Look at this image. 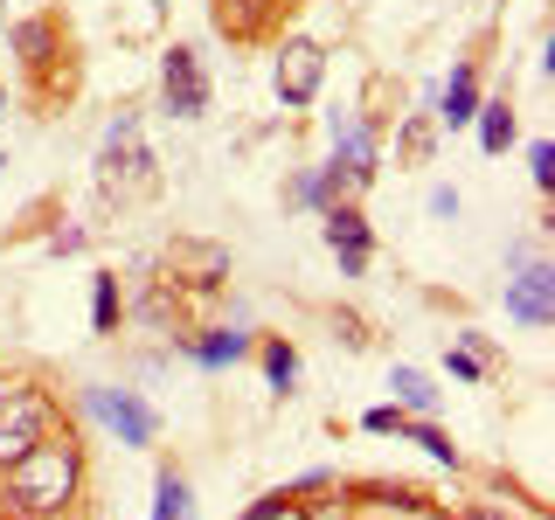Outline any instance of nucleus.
<instances>
[{
	"mask_svg": "<svg viewBox=\"0 0 555 520\" xmlns=\"http://www.w3.org/2000/svg\"><path fill=\"white\" fill-rule=\"evenodd\" d=\"M83 493V451L63 438H42L28 444L14 465H0V514L8 520H49V514H69Z\"/></svg>",
	"mask_w": 555,
	"mask_h": 520,
	"instance_id": "f257e3e1",
	"label": "nucleus"
},
{
	"mask_svg": "<svg viewBox=\"0 0 555 520\" xmlns=\"http://www.w3.org/2000/svg\"><path fill=\"white\" fill-rule=\"evenodd\" d=\"M98 187L104 195H153L160 187V160L139 146V112H112L104 126V146H98Z\"/></svg>",
	"mask_w": 555,
	"mask_h": 520,
	"instance_id": "f03ea898",
	"label": "nucleus"
},
{
	"mask_svg": "<svg viewBox=\"0 0 555 520\" xmlns=\"http://www.w3.org/2000/svg\"><path fill=\"white\" fill-rule=\"evenodd\" d=\"M56 395L35 389V381H0V465H14L28 444L56 438Z\"/></svg>",
	"mask_w": 555,
	"mask_h": 520,
	"instance_id": "7ed1b4c3",
	"label": "nucleus"
},
{
	"mask_svg": "<svg viewBox=\"0 0 555 520\" xmlns=\"http://www.w3.org/2000/svg\"><path fill=\"white\" fill-rule=\"evenodd\" d=\"M83 410H91L126 451H153V444H160V410H153L139 389H112V381H91V389H83Z\"/></svg>",
	"mask_w": 555,
	"mask_h": 520,
	"instance_id": "20e7f679",
	"label": "nucleus"
},
{
	"mask_svg": "<svg viewBox=\"0 0 555 520\" xmlns=\"http://www.w3.org/2000/svg\"><path fill=\"white\" fill-rule=\"evenodd\" d=\"M326 132H334V167H347L354 195H369L382 173V126H369L361 112H326Z\"/></svg>",
	"mask_w": 555,
	"mask_h": 520,
	"instance_id": "39448f33",
	"label": "nucleus"
},
{
	"mask_svg": "<svg viewBox=\"0 0 555 520\" xmlns=\"http://www.w3.org/2000/svg\"><path fill=\"white\" fill-rule=\"evenodd\" d=\"M208 98H216V83H208V69H202V49L173 42L160 56V112L167 118H202Z\"/></svg>",
	"mask_w": 555,
	"mask_h": 520,
	"instance_id": "423d86ee",
	"label": "nucleus"
},
{
	"mask_svg": "<svg viewBox=\"0 0 555 520\" xmlns=\"http://www.w3.org/2000/svg\"><path fill=\"white\" fill-rule=\"evenodd\" d=\"M320 236H326V250H334L340 277H361V271L375 264V222L361 216V202H354V195L334 202V208H320Z\"/></svg>",
	"mask_w": 555,
	"mask_h": 520,
	"instance_id": "0eeeda50",
	"label": "nucleus"
},
{
	"mask_svg": "<svg viewBox=\"0 0 555 520\" xmlns=\"http://www.w3.org/2000/svg\"><path fill=\"white\" fill-rule=\"evenodd\" d=\"M222 277H230V250H222V243L181 236L167 250V285L181 291V299H208V291H222Z\"/></svg>",
	"mask_w": 555,
	"mask_h": 520,
	"instance_id": "6e6552de",
	"label": "nucleus"
},
{
	"mask_svg": "<svg viewBox=\"0 0 555 520\" xmlns=\"http://www.w3.org/2000/svg\"><path fill=\"white\" fill-rule=\"evenodd\" d=\"M507 320L528 326V334L555 326V264L548 257H528V264L507 277Z\"/></svg>",
	"mask_w": 555,
	"mask_h": 520,
	"instance_id": "1a4fd4ad",
	"label": "nucleus"
},
{
	"mask_svg": "<svg viewBox=\"0 0 555 520\" xmlns=\"http://www.w3.org/2000/svg\"><path fill=\"white\" fill-rule=\"evenodd\" d=\"M320 83H326V49L320 42H285L278 49V63H271V91H278V104H312L320 98Z\"/></svg>",
	"mask_w": 555,
	"mask_h": 520,
	"instance_id": "9d476101",
	"label": "nucleus"
},
{
	"mask_svg": "<svg viewBox=\"0 0 555 520\" xmlns=\"http://www.w3.org/2000/svg\"><path fill=\"white\" fill-rule=\"evenodd\" d=\"M479 98H486V83H479V63H451V77L438 83V104H430L438 132H459V126H473Z\"/></svg>",
	"mask_w": 555,
	"mask_h": 520,
	"instance_id": "9b49d317",
	"label": "nucleus"
},
{
	"mask_svg": "<svg viewBox=\"0 0 555 520\" xmlns=\"http://www.w3.org/2000/svg\"><path fill=\"white\" fill-rule=\"evenodd\" d=\"M181 354L195 361V368L222 375V368H236V361H250V354H257V340L243 334V326H208V334H188V340H181Z\"/></svg>",
	"mask_w": 555,
	"mask_h": 520,
	"instance_id": "f8f14e48",
	"label": "nucleus"
},
{
	"mask_svg": "<svg viewBox=\"0 0 555 520\" xmlns=\"http://www.w3.org/2000/svg\"><path fill=\"white\" fill-rule=\"evenodd\" d=\"M354 195V181H347V167H299L292 173V187H285V208H306V216H320V208H334Z\"/></svg>",
	"mask_w": 555,
	"mask_h": 520,
	"instance_id": "ddd939ff",
	"label": "nucleus"
},
{
	"mask_svg": "<svg viewBox=\"0 0 555 520\" xmlns=\"http://www.w3.org/2000/svg\"><path fill=\"white\" fill-rule=\"evenodd\" d=\"M430 153H438V118L416 104V112L396 118V160H403V167H430Z\"/></svg>",
	"mask_w": 555,
	"mask_h": 520,
	"instance_id": "4468645a",
	"label": "nucleus"
},
{
	"mask_svg": "<svg viewBox=\"0 0 555 520\" xmlns=\"http://www.w3.org/2000/svg\"><path fill=\"white\" fill-rule=\"evenodd\" d=\"M396 444H416V451H424V458L451 465V472H459V465H465V451H459V444H451L444 430H438V416H410V410H403V424H396Z\"/></svg>",
	"mask_w": 555,
	"mask_h": 520,
	"instance_id": "2eb2a0df",
	"label": "nucleus"
},
{
	"mask_svg": "<svg viewBox=\"0 0 555 520\" xmlns=\"http://www.w3.org/2000/svg\"><path fill=\"white\" fill-rule=\"evenodd\" d=\"M257 368H264L271 395H299V347H292L285 334H264V340H257Z\"/></svg>",
	"mask_w": 555,
	"mask_h": 520,
	"instance_id": "dca6fc26",
	"label": "nucleus"
},
{
	"mask_svg": "<svg viewBox=\"0 0 555 520\" xmlns=\"http://www.w3.org/2000/svg\"><path fill=\"white\" fill-rule=\"evenodd\" d=\"M389 389H396V410H410V416H438V403H444V389L424 368H410V361L389 368Z\"/></svg>",
	"mask_w": 555,
	"mask_h": 520,
	"instance_id": "f3484780",
	"label": "nucleus"
},
{
	"mask_svg": "<svg viewBox=\"0 0 555 520\" xmlns=\"http://www.w3.org/2000/svg\"><path fill=\"white\" fill-rule=\"evenodd\" d=\"M126 312H132L139 326H153V334H167V340H173V320H181V291H173L167 277H153V285L139 291V299H132Z\"/></svg>",
	"mask_w": 555,
	"mask_h": 520,
	"instance_id": "a211bd4d",
	"label": "nucleus"
},
{
	"mask_svg": "<svg viewBox=\"0 0 555 520\" xmlns=\"http://www.w3.org/2000/svg\"><path fill=\"white\" fill-rule=\"evenodd\" d=\"M8 42H14V56H22V63H49V56H63V28L49 22V14H28V22H14V28H8Z\"/></svg>",
	"mask_w": 555,
	"mask_h": 520,
	"instance_id": "6ab92c4d",
	"label": "nucleus"
},
{
	"mask_svg": "<svg viewBox=\"0 0 555 520\" xmlns=\"http://www.w3.org/2000/svg\"><path fill=\"white\" fill-rule=\"evenodd\" d=\"M473 126H479V146L493 153V160H500V153H507L514 139H520V118H514V104H507V98H479Z\"/></svg>",
	"mask_w": 555,
	"mask_h": 520,
	"instance_id": "aec40b11",
	"label": "nucleus"
},
{
	"mask_svg": "<svg viewBox=\"0 0 555 520\" xmlns=\"http://www.w3.org/2000/svg\"><path fill=\"white\" fill-rule=\"evenodd\" d=\"M153 520H195V485L173 472V465L153 472Z\"/></svg>",
	"mask_w": 555,
	"mask_h": 520,
	"instance_id": "412c9836",
	"label": "nucleus"
},
{
	"mask_svg": "<svg viewBox=\"0 0 555 520\" xmlns=\"http://www.w3.org/2000/svg\"><path fill=\"white\" fill-rule=\"evenodd\" d=\"M118 320H126L118 271H98V277H91V334H118Z\"/></svg>",
	"mask_w": 555,
	"mask_h": 520,
	"instance_id": "4be33fe9",
	"label": "nucleus"
},
{
	"mask_svg": "<svg viewBox=\"0 0 555 520\" xmlns=\"http://www.w3.org/2000/svg\"><path fill=\"white\" fill-rule=\"evenodd\" d=\"M361 493H369L375 507H403V514H424V507H430L416 485H396V479H361Z\"/></svg>",
	"mask_w": 555,
	"mask_h": 520,
	"instance_id": "5701e85b",
	"label": "nucleus"
},
{
	"mask_svg": "<svg viewBox=\"0 0 555 520\" xmlns=\"http://www.w3.org/2000/svg\"><path fill=\"white\" fill-rule=\"evenodd\" d=\"M444 375H451V381H465V389H473V381H486L493 368H486L479 354H465V347H444Z\"/></svg>",
	"mask_w": 555,
	"mask_h": 520,
	"instance_id": "b1692460",
	"label": "nucleus"
},
{
	"mask_svg": "<svg viewBox=\"0 0 555 520\" xmlns=\"http://www.w3.org/2000/svg\"><path fill=\"white\" fill-rule=\"evenodd\" d=\"M528 167H534V187L555 195V146H548V139H534V146H528Z\"/></svg>",
	"mask_w": 555,
	"mask_h": 520,
	"instance_id": "393cba45",
	"label": "nucleus"
},
{
	"mask_svg": "<svg viewBox=\"0 0 555 520\" xmlns=\"http://www.w3.org/2000/svg\"><path fill=\"white\" fill-rule=\"evenodd\" d=\"M451 347H465V354H479L486 368H500V354H493V340L479 334V326H459V334H451Z\"/></svg>",
	"mask_w": 555,
	"mask_h": 520,
	"instance_id": "a878e982",
	"label": "nucleus"
},
{
	"mask_svg": "<svg viewBox=\"0 0 555 520\" xmlns=\"http://www.w3.org/2000/svg\"><path fill=\"white\" fill-rule=\"evenodd\" d=\"M396 424H403V410H396V403H375L369 416H361V430H369V438H396Z\"/></svg>",
	"mask_w": 555,
	"mask_h": 520,
	"instance_id": "bb28decb",
	"label": "nucleus"
},
{
	"mask_svg": "<svg viewBox=\"0 0 555 520\" xmlns=\"http://www.w3.org/2000/svg\"><path fill=\"white\" fill-rule=\"evenodd\" d=\"M83 243H91V230H77V222H69V230H49V243H42V250H49V257H77Z\"/></svg>",
	"mask_w": 555,
	"mask_h": 520,
	"instance_id": "cd10ccee",
	"label": "nucleus"
},
{
	"mask_svg": "<svg viewBox=\"0 0 555 520\" xmlns=\"http://www.w3.org/2000/svg\"><path fill=\"white\" fill-rule=\"evenodd\" d=\"M285 514H292V493L278 485V493H264V499H257V507L243 514V520H285Z\"/></svg>",
	"mask_w": 555,
	"mask_h": 520,
	"instance_id": "c85d7f7f",
	"label": "nucleus"
},
{
	"mask_svg": "<svg viewBox=\"0 0 555 520\" xmlns=\"http://www.w3.org/2000/svg\"><path fill=\"white\" fill-rule=\"evenodd\" d=\"M430 216H438V222H459V187H430Z\"/></svg>",
	"mask_w": 555,
	"mask_h": 520,
	"instance_id": "c756f323",
	"label": "nucleus"
},
{
	"mask_svg": "<svg viewBox=\"0 0 555 520\" xmlns=\"http://www.w3.org/2000/svg\"><path fill=\"white\" fill-rule=\"evenodd\" d=\"M459 520H514L507 507H500V499H473V507H465Z\"/></svg>",
	"mask_w": 555,
	"mask_h": 520,
	"instance_id": "7c9ffc66",
	"label": "nucleus"
},
{
	"mask_svg": "<svg viewBox=\"0 0 555 520\" xmlns=\"http://www.w3.org/2000/svg\"><path fill=\"white\" fill-rule=\"evenodd\" d=\"M334 326H340V340H347V347H369V326H361V320H354V312H340V320H334Z\"/></svg>",
	"mask_w": 555,
	"mask_h": 520,
	"instance_id": "2f4dec72",
	"label": "nucleus"
},
{
	"mask_svg": "<svg viewBox=\"0 0 555 520\" xmlns=\"http://www.w3.org/2000/svg\"><path fill=\"white\" fill-rule=\"evenodd\" d=\"M0 118H8V83H0Z\"/></svg>",
	"mask_w": 555,
	"mask_h": 520,
	"instance_id": "473e14b6",
	"label": "nucleus"
},
{
	"mask_svg": "<svg viewBox=\"0 0 555 520\" xmlns=\"http://www.w3.org/2000/svg\"><path fill=\"white\" fill-rule=\"evenodd\" d=\"M0 173H8V153H0Z\"/></svg>",
	"mask_w": 555,
	"mask_h": 520,
	"instance_id": "72a5a7b5",
	"label": "nucleus"
},
{
	"mask_svg": "<svg viewBox=\"0 0 555 520\" xmlns=\"http://www.w3.org/2000/svg\"><path fill=\"white\" fill-rule=\"evenodd\" d=\"M49 520H63V514H49Z\"/></svg>",
	"mask_w": 555,
	"mask_h": 520,
	"instance_id": "f704fd0d",
	"label": "nucleus"
},
{
	"mask_svg": "<svg viewBox=\"0 0 555 520\" xmlns=\"http://www.w3.org/2000/svg\"><path fill=\"white\" fill-rule=\"evenodd\" d=\"M0 8H8V0H0Z\"/></svg>",
	"mask_w": 555,
	"mask_h": 520,
	"instance_id": "c9c22d12",
	"label": "nucleus"
}]
</instances>
